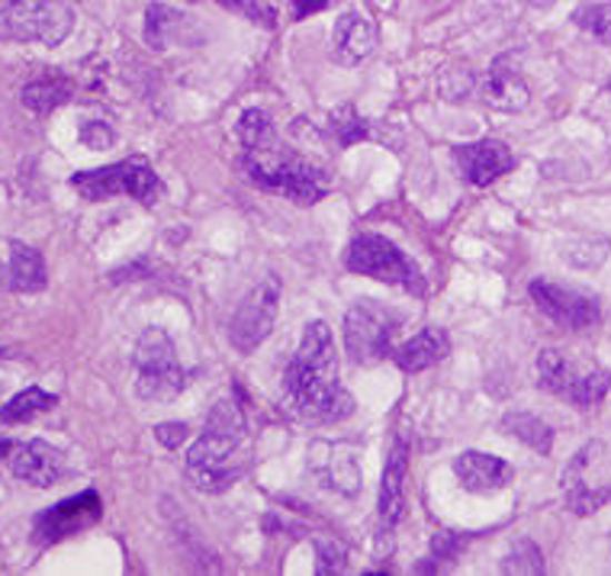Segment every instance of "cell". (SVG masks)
<instances>
[{
    "mask_svg": "<svg viewBox=\"0 0 611 576\" xmlns=\"http://www.w3.org/2000/svg\"><path fill=\"white\" fill-rule=\"evenodd\" d=\"M283 390L290 406L303 419H341L351 413V399L338 384V351L332 329L315 319L303 332V341L283 374Z\"/></svg>",
    "mask_w": 611,
    "mask_h": 576,
    "instance_id": "6da1fadb",
    "label": "cell"
},
{
    "mask_svg": "<svg viewBox=\"0 0 611 576\" xmlns=\"http://www.w3.org/2000/svg\"><path fill=\"white\" fill-rule=\"evenodd\" d=\"M251 445L242 409L229 399L216 403L203 435L187 451V480L200 493H226L248 470Z\"/></svg>",
    "mask_w": 611,
    "mask_h": 576,
    "instance_id": "7a4b0ae2",
    "label": "cell"
},
{
    "mask_svg": "<svg viewBox=\"0 0 611 576\" xmlns=\"http://www.w3.org/2000/svg\"><path fill=\"white\" fill-rule=\"evenodd\" d=\"M242 165L248 178L258 187L280 193V197H287L300 207L319 203L332 187L329 175L322 168H315L312 161H306L300 155L290 152L287 146H280L277 136H268L264 142L244 149Z\"/></svg>",
    "mask_w": 611,
    "mask_h": 576,
    "instance_id": "3957f363",
    "label": "cell"
},
{
    "mask_svg": "<svg viewBox=\"0 0 611 576\" xmlns=\"http://www.w3.org/2000/svg\"><path fill=\"white\" fill-rule=\"evenodd\" d=\"M74 30L64 0H0V42L59 46Z\"/></svg>",
    "mask_w": 611,
    "mask_h": 576,
    "instance_id": "277c9868",
    "label": "cell"
},
{
    "mask_svg": "<svg viewBox=\"0 0 611 576\" xmlns=\"http://www.w3.org/2000/svg\"><path fill=\"white\" fill-rule=\"evenodd\" d=\"M71 187L91 203L129 193V197L142 200L146 207H154L164 197V183L154 175L152 165H146L142 158H126V161L97 168V171H81L71 178Z\"/></svg>",
    "mask_w": 611,
    "mask_h": 576,
    "instance_id": "5b68a950",
    "label": "cell"
},
{
    "mask_svg": "<svg viewBox=\"0 0 611 576\" xmlns=\"http://www.w3.org/2000/svg\"><path fill=\"white\" fill-rule=\"evenodd\" d=\"M183 390V367L174 341L161 329H149L136 348V394L146 403H171Z\"/></svg>",
    "mask_w": 611,
    "mask_h": 576,
    "instance_id": "8992f818",
    "label": "cell"
},
{
    "mask_svg": "<svg viewBox=\"0 0 611 576\" xmlns=\"http://www.w3.org/2000/svg\"><path fill=\"white\" fill-rule=\"evenodd\" d=\"M399 316L377 300H358L344 316V348L361 367L380 365L393 355Z\"/></svg>",
    "mask_w": 611,
    "mask_h": 576,
    "instance_id": "52a82bcc",
    "label": "cell"
},
{
    "mask_svg": "<svg viewBox=\"0 0 611 576\" xmlns=\"http://www.w3.org/2000/svg\"><path fill=\"white\" fill-rule=\"evenodd\" d=\"M344 268L361 277H373V280L402 287V290H412V294H425L422 271L387 236H358L344 255Z\"/></svg>",
    "mask_w": 611,
    "mask_h": 576,
    "instance_id": "ba28073f",
    "label": "cell"
},
{
    "mask_svg": "<svg viewBox=\"0 0 611 576\" xmlns=\"http://www.w3.org/2000/svg\"><path fill=\"white\" fill-rule=\"evenodd\" d=\"M277 309H280V277L268 274V277H261V284L244 297L242 306L232 316L229 341L236 345V351L248 355L274 332Z\"/></svg>",
    "mask_w": 611,
    "mask_h": 576,
    "instance_id": "9c48e42d",
    "label": "cell"
},
{
    "mask_svg": "<svg viewBox=\"0 0 611 576\" xmlns=\"http://www.w3.org/2000/svg\"><path fill=\"white\" fill-rule=\"evenodd\" d=\"M528 294L538 304V309L548 319H553L557 326H563V329H577L580 332V329H589V326H595L602 319V306H599V300L592 294L577 290V287L553 284L548 277L531 280Z\"/></svg>",
    "mask_w": 611,
    "mask_h": 576,
    "instance_id": "30bf717a",
    "label": "cell"
},
{
    "mask_svg": "<svg viewBox=\"0 0 611 576\" xmlns=\"http://www.w3.org/2000/svg\"><path fill=\"white\" fill-rule=\"evenodd\" d=\"M103 516V503L93 489H84L71 499H64L59 506H52L49 513L36 518L32 525V535L39 545H56V542H64L71 535H81L88 532L91 525H97Z\"/></svg>",
    "mask_w": 611,
    "mask_h": 576,
    "instance_id": "8fae6325",
    "label": "cell"
},
{
    "mask_svg": "<svg viewBox=\"0 0 611 576\" xmlns=\"http://www.w3.org/2000/svg\"><path fill=\"white\" fill-rule=\"evenodd\" d=\"M454 161H458L460 175L473 187H487L495 178H502L505 171L515 168V155L505 142L499 139H480V142H467L454 149Z\"/></svg>",
    "mask_w": 611,
    "mask_h": 576,
    "instance_id": "7c38bea8",
    "label": "cell"
},
{
    "mask_svg": "<svg viewBox=\"0 0 611 576\" xmlns=\"http://www.w3.org/2000/svg\"><path fill=\"white\" fill-rule=\"evenodd\" d=\"M480 100L489 103L492 110H502V113H519L528 107V88L521 81L519 64L512 56L492 61V68L480 85Z\"/></svg>",
    "mask_w": 611,
    "mask_h": 576,
    "instance_id": "4fadbf2b",
    "label": "cell"
},
{
    "mask_svg": "<svg viewBox=\"0 0 611 576\" xmlns=\"http://www.w3.org/2000/svg\"><path fill=\"white\" fill-rule=\"evenodd\" d=\"M454 474L467 493H495L515 480V470L509 460L483 451H463L454 460Z\"/></svg>",
    "mask_w": 611,
    "mask_h": 576,
    "instance_id": "5bb4252c",
    "label": "cell"
},
{
    "mask_svg": "<svg viewBox=\"0 0 611 576\" xmlns=\"http://www.w3.org/2000/svg\"><path fill=\"white\" fill-rule=\"evenodd\" d=\"M10 470L23 484L56 486L64 474V457L49 441H30V445L17 448V455L10 460Z\"/></svg>",
    "mask_w": 611,
    "mask_h": 576,
    "instance_id": "9a60e30c",
    "label": "cell"
},
{
    "mask_svg": "<svg viewBox=\"0 0 611 576\" xmlns=\"http://www.w3.org/2000/svg\"><path fill=\"white\" fill-rule=\"evenodd\" d=\"M405 474H409V451L397 441L383 467V484H380V525L390 532L405 516Z\"/></svg>",
    "mask_w": 611,
    "mask_h": 576,
    "instance_id": "2e32d148",
    "label": "cell"
},
{
    "mask_svg": "<svg viewBox=\"0 0 611 576\" xmlns=\"http://www.w3.org/2000/svg\"><path fill=\"white\" fill-rule=\"evenodd\" d=\"M448 355H451V338H448V332L438 329V326H428V329H422V332L412 335L409 341L399 345L397 351H393V361L405 374H422L428 367L441 365Z\"/></svg>",
    "mask_w": 611,
    "mask_h": 576,
    "instance_id": "e0dca14e",
    "label": "cell"
},
{
    "mask_svg": "<svg viewBox=\"0 0 611 576\" xmlns=\"http://www.w3.org/2000/svg\"><path fill=\"white\" fill-rule=\"evenodd\" d=\"M373 39H377V32H373V23L367 20L364 13H358V10L341 13L335 32H332V49H335L338 64L351 68V64L364 61L373 52Z\"/></svg>",
    "mask_w": 611,
    "mask_h": 576,
    "instance_id": "ac0fdd59",
    "label": "cell"
},
{
    "mask_svg": "<svg viewBox=\"0 0 611 576\" xmlns=\"http://www.w3.org/2000/svg\"><path fill=\"white\" fill-rule=\"evenodd\" d=\"M325 448V460H315V470L322 474L325 486H332L344 496L361 493V467L351 445H322Z\"/></svg>",
    "mask_w": 611,
    "mask_h": 576,
    "instance_id": "d6986e66",
    "label": "cell"
},
{
    "mask_svg": "<svg viewBox=\"0 0 611 576\" xmlns=\"http://www.w3.org/2000/svg\"><path fill=\"white\" fill-rule=\"evenodd\" d=\"M7 284H10L13 294H39L46 287V261H42V255L23 242L10 245Z\"/></svg>",
    "mask_w": 611,
    "mask_h": 576,
    "instance_id": "ffe728a7",
    "label": "cell"
},
{
    "mask_svg": "<svg viewBox=\"0 0 611 576\" xmlns=\"http://www.w3.org/2000/svg\"><path fill=\"white\" fill-rule=\"evenodd\" d=\"M20 97H23V107L30 113L46 117V113H52L56 107H61L71 97V88H68V81H61L59 75H42V78H32Z\"/></svg>",
    "mask_w": 611,
    "mask_h": 576,
    "instance_id": "44dd1931",
    "label": "cell"
},
{
    "mask_svg": "<svg viewBox=\"0 0 611 576\" xmlns=\"http://www.w3.org/2000/svg\"><path fill=\"white\" fill-rule=\"evenodd\" d=\"M502 428L541 455H550V448H553V428L544 419H538L534 413H509L502 419Z\"/></svg>",
    "mask_w": 611,
    "mask_h": 576,
    "instance_id": "7402d4cb",
    "label": "cell"
},
{
    "mask_svg": "<svg viewBox=\"0 0 611 576\" xmlns=\"http://www.w3.org/2000/svg\"><path fill=\"white\" fill-rule=\"evenodd\" d=\"M538 380H541V387L548 394L567 396L570 387H573V380H577V370H573V365L557 348H544L538 355Z\"/></svg>",
    "mask_w": 611,
    "mask_h": 576,
    "instance_id": "603a6c76",
    "label": "cell"
},
{
    "mask_svg": "<svg viewBox=\"0 0 611 576\" xmlns=\"http://www.w3.org/2000/svg\"><path fill=\"white\" fill-rule=\"evenodd\" d=\"M56 403H59V396L56 394H46V390H39V387H30V390H23V394L13 396V399L0 409V423H7V425L30 423V419H36L39 413H49Z\"/></svg>",
    "mask_w": 611,
    "mask_h": 576,
    "instance_id": "cb8c5ba5",
    "label": "cell"
},
{
    "mask_svg": "<svg viewBox=\"0 0 611 576\" xmlns=\"http://www.w3.org/2000/svg\"><path fill=\"white\" fill-rule=\"evenodd\" d=\"M611 387V374L609 370H592V374H577V380H573V387H570V394L567 399L577 406V409H595L605 394H609Z\"/></svg>",
    "mask_w": 611,
    "mask_h": 576,
    "instance_id": "d4e9b609",
    "label": "cell"
},
{
    "mask_svg": "<svg viewBox=\"0 0 611 576\" xmlns=\"http://www.w3.org/2000/svg\"><path fill=\"white\" fill-rule=\"evenodd\" d=\"M329 132L335 136L341 149H348V146H354V142L367 139V122L361 120L351 107H338L335 117H332V122H329Z\"/></svg>",
    "mask_w": 611,
    "mask_h": 576,
    "instance_id": "484cf974",
    "label": "cell"
},
{
    "mask_svg": "<svg viewBox=\"0 0 611 576\" xmlns=\"http://www.w3.org/2000/svg\"><path fill=\"white\" fill-rule=\"evenodd\" d=\"M577 27L585 32H592L595 39L602 42H611V3H589V7H580L573 13Z\"/></svg>",
    "mask_w": 611,
    "mask_h": 576,
    "instance_id": "4316f807",
    "label": "cell"
},
{
    "mask_svg": "<svg viewBox=\"0 0 611 576\" xmlns=\"http://www.w3.org/2000/svg\"><path fill=\"white\" fill-rule=\"evenodd\" d=\"M505 574H544V557L534 542H519V545L509 550L505 564H502Z\"/></svg>",
    "mask_w": 611,
    "mask_h": 576,
    "instance_id": "83f0119b",
    "label": "cell"
},
{
    "mask_svg": "<svg viewBox=\"0 0 611 576\" xmlns=\"http://www.w3.org/2000/svg\"><path fill=\"white\" fill-rule=\"evenodd\" d=\"M187 17L181 13H174V10H168V7H149V23H146V39H149V46L154 49H164L168 46V30H178Z\"/></svg>",
    "mask_w": 611,
    "mask_h": 576,
    "instance_id": "f1b7e54d",
    "label": "cell"
},
{
    "mask_svg": "<svg viewBox=\"0 0 611 576\" xmlns=\"http://www.w3.org/2000/svg\"><path fill=\"white\" fill-rule=\"evenodd\" d=\"M236 132H239V142H242L244 149H251V146L264 142L268 136H274V122H271V117L264 110H244Z\"/></svg>",
    "mask_w": 611,
    "mask_h": 576,
    "instance_id": "f546056e",
    "label": "cell"
},
{
    "mask_svg": "<svg viewBox=\"0 0 611 576\" xmlns=\"http://www.w3.org/2000/svg\"><path fill=\"white\" fill-rule=\"evenodd\" d=\"M315 557H319V564H315V574L319 576L341 574L344 560H348V550H344V545L338 538H319L315 542Z\"/></svg>",
    "mask_w": 611,
    "mask_h": 576,
    "instance_id": "4dcf8cb0",
    "label": "cell"
},
{
    "mask_svg": "<svg viewBox=\"0 0 611 576\" xmlns=\"http://www.w3.org/2000/svg\"><path fill=\"white\" fill-rule=\"evenodd\" d=\"M78 139H81L91 152H103V149L113 146V129H110V122L103 120H84L81 122V129H78Z\"/></svg>",
    "mask_w": 611,
    "mask_h": 576,
    "instance_id": "1f68e13d",
    "label": "cell"
},
{
    "mask_svg": "<svg viewBox=\"0 0 611 576\" xmlns=\"http://www.w3.org/2000/svg\"><path fill=\"white\" fill-rule=\"evenodd\" d=\"M187 435H190V428L187 423H164L154 428V438L164 445V448H171V451H178L183 441H187Z\"/></svg>",
    "mask_w": 611,
    "mask_h": 576,
    "instance_id": "d6a6232c",
    "label": "cell"
},
{
    "mask_svg": "<svg viewBox=\"0 0 611 576\" xmlns=\"http://www.w3.org/2000/svg\"><path fill=\"white\" fill-rule=\"evenodd\" d=\"M290 3H293V20H306V17H312V13L329 10L335 0H290Z\"/></svg>",
    "mask_w": 611,
    "mask_h": 576,
    "instance_id": "836d02e7",
    "label": "cell"
},
{
    "mask_svg": "<svg viewBox=\"0 0 611 576\" xmlns=\"http://www.w3.org/2000/svg\"><path fill=\"white\" fill-rule=\"evenodd\" d=\"M454 547H458V538L448 535V532H441V535H434V542H431V554H434V560H441V557H448Z\"/></svg>",
    "mask_w": 611,
    "mask_h": 576,
    "instance_id": "e575fe53",
    "label": "cell"
},
{
    "mask_svg": "<svg viewBox=\"0 0 611 576\" xmlns=\"http://www.w3.org/2000/svg\"><path fill=\"white\" fill-rule=\"evenodd\" d=\"M10 451H13V441H10V438H3V435H0V460H3V457L10 455Z\"/></svg>",
    "mask_w": 611,
    "mask_h": 576,
    "instance_id": "d590c367",
    "label": "cell"
},
{
    "mask_svg": "<svg viewBox=\"0 0 611 576\" xmlns=\"http://www.w3.org/2000/svg\"><path fill=\"white\" fill-rule=\"evenodd\" d=\"M7 284V268H3V261H0V287Z\"/></svg>",
    "mask_w": 611,
    "mask_h": 576,
    "instance_id": "8d00e7d4",
    "label": "cell"
},
{
    "mask_svg": "<svg viewBox=\"0 0 611 576\" xmlns=\"http://www.w3.org/2000/svg\"><path fill=\"white\" fill-rule=\"evenodd\" d=\"M531 3H538V7H548V3H553V0H531Z\"/></svg>",
    "mask_w": 611,
    "mask_h": 576,
    "instance_id": "74e56055",
    "label": "cell"
},
{
    "mask_svg": "<svg viewBox=\"0 0 611 576\" xmlns=\"http://www.w3.org/2000/svg\"><path fill=\"white\" fill-rule=\"evenodd\" d=\"M219 3H226V7H229V3H232V7H239V0H219Z\"/></svg>",
    "mask_w": 611,
    "mask_h": 576,
    "instance_id": "f35d334b",
    "label": "cell"
},
{
    "mask_svg": "<svg viewBox=\"0 0 611 576\" xmlns=\"http://www.w3.org/2000/svg\"><path fill=\"white\" fill-rule=\"evenodd\" d=\"M609 91H611V81H609Z\"/></svg>",
    "mask_w": 611,
    "mask_h": 576,
    "instance_id": "ab89813d",
    "label": "cell"
}]
</instances>
